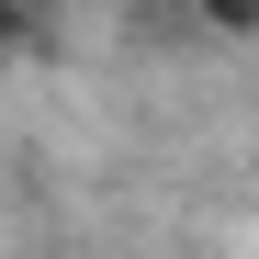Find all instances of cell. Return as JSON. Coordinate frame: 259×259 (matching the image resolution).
<instances>
[{"instance_id":"1","label":"cell","mask_w":259,"mask_h":259,"mask_svg":"<svg viewBox=\"0 0 259 259\" xmlns=\"http://www.w3.org/2000/svg\"><path fill=\"white\" fill-rule=\"evenodd\" d=\"M46 0H0V57H34V46H46Z\"/></svg>"},{"instance_id":"2","label":"cell","mask_w":259,"mask_h":259,"mask_svg":"<svg viewBox=\"0 0 259 259\" xmlns=\"http://www.w3.org/2000/svg\"><path fill=\"white\" fill-rule=\"evenodd\" d=\"M181 12H192L203 34H226V46H248V34H259V0H181Z\"/></svg>"}]
</instances>
